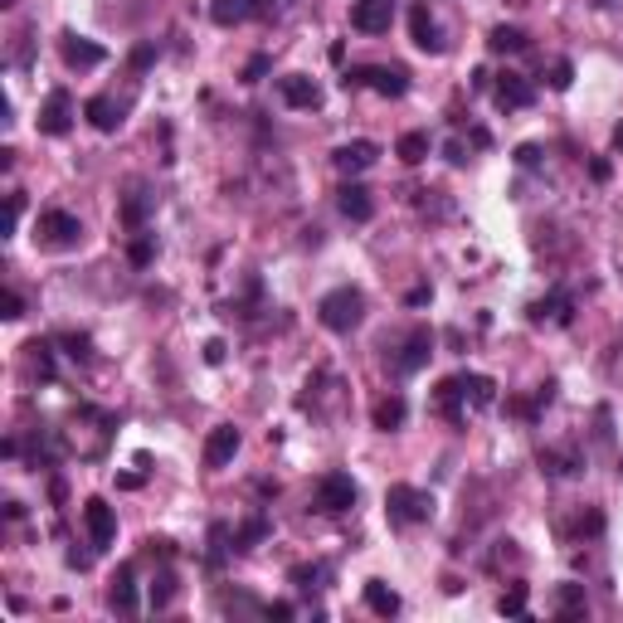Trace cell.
Instances as JSON below:
<instances>
[{"mask_svg": "<svg viewBox=\"0 0 623 623\" xmlns=\"http://www.w3.org/2000/svg\"><path fill=\"white\" fill-rule=\"evenodd\" d=\"M317 317H321L327 331L346 336V331H356L360 321H366V293H360V287H331V293L317 303Z\"/></svg>", "mask_w": 623, "mask_h": 623, "instance_id": "6da1fadb", "label": "cell"}, {"mask_svg": "<svg viewBox=\"0 0 623 623\" xmlns=\"http://www.w3.org/2000/svg\"><path fill=\"white\" fill-rule=\"evenodd\" d=\"M385 516L390 526H419L433 516V497L424 487H409V482H394L385 492Z\"/></svg>", "mask_w": 623, "mask_h": 623, "instance_id": "7a4b0ae2", "label": "cell"}, {"mask_svg": "<svg viewBox=\"0 0 623 623\" xmlns=\"http://www.w3.org/2000/svg\"><path fill=\"white\" fill-rule=\"evenodd\" d=\"M341 83L346 88H376L380 98H404L409 93V74L404 69H351Z\"/></svg>", "mask_w": 623, "mask_h": 623, "instance_id": "3957f363", "label": "cell"}, {"mask_svg": "<svg viewBox=\"0 0 623 623\" xmlns=\"http://www.w3.org/2000/svg\"><path fill=\"white\" fill-rule=\"evenodd\" d=\"M356 506V482L346 473L317 477V512H351Z\"/></svg>", "mask_w": 623, "mask_h": 623, "instance_id": "277c9868", "label": "cell"}, {"mask_svg": "<svg viewBox=\"0 0 623 623\" xmlns=\"http://www.w3.org/2000/svg\"><path fill=\"white\" fill-rule=\"evenodd\" d=\"M78 234H83V224L69 210H44L39 214V239H44L49 248H74Z\"/></svg>", "mask_w": 623, "mask_h": 623, "instance_id": "5b68a950", "label": "cell"}, {"mask_svg": "<svg viewBox=\"0 0 623 623\" xmlns=\"http://www.w3.org/2000/svg\"><path fill=\"white\" fill-rule=\"evenodd\" d=\"M69 127H74V98H69L64 88H54L44 98V108H39V132H44V137H64Z\"/></svg>", "mask_w": 623, "mask_h": 623, "instance_id": "8992f818", "label": "cell"}, {"mask_svg": "<svg viewBox=\"0 0 623 623\" xmlns=\"http://www.w3.org/2000/svg\"><path fill=\"white\" fill-rule=\"evenodd\" d=\"M390 20H394V0H356L351 5V25L360 35H385Z\"/></svg>", "mask_w": 623, "mask_h": 623, "instance_id": "52a82bcc", "label": "cell"}, {"mask_svg": "<svg viewBox=\"0 0 623 623\" xmlns=\"http://www.w3.org/2000/svg\"><path fill=\"white\" fill-rule=\"evenodd\" d=\"M400 351H404V356H394V376H414V370L433 356V331L429 327H414L409 336H404Z\"/></svg>", "mask_w": 623, "mask_h": 623, "instance_id": "ba28073f", "label": "cell"}, {"mask_svg": "<svg viewBox=\"0 0 623 623\" xmlns=\"http://www.w3.org/2000/svg\"><path fill=\"white\" fill-rule=\"evenodd\" d=\"M83 526H88L93 546H112V536H117V516H112V506L102 502V497H88V502H83Z\"/></svg>", "mask_w": 623, "mask_h": 623, "instance_id": "9c48e42d", "label": "cell"}, {"mask_svg": "<svg viewBox=\"0 0 623 623\" xmlns=\"http://www.w3.org/2000/svg\"><path fill=\"white\" fill-rule=\"evenodd\" d=\"M492 93H497V108H502V112H512V108H531V102H536L531 78H522V74H502Z\"/></svg>", "mask_w": 623, "mask_h": 623, "instance_id": "30bf717a", "label": "cell"}, {"mask_svg": "<svg viewBox=\"0 0 623 623\" xmlns=\"http://www.w3.org/2000/svg\"><path fill=\"white\" fill-rule=\"evenodd\" d=\"M376 142H346V147H336L331 151V161H336V171L341 175H360V171H370L376 166Z\"/></svg>", "mask_w": 623, "mask_h": 623, "instance_id": "8fae6325", "label": "cell"}, {"mask_svg": "<svg viewBox=\"0 0 623 623\" xmlns=\"http://www.w3.org/2000/svg\"><path fill=\"white\" fill-rule=\"evenodd\" d=\"M336 205H341V214H346V220H356V224H366L370 214H376V200H370V190L366 185H356V181H346L336 190Z\"/></svg>", "mask_w": 623, "mask_h": 623, "instance_id": "7c38bea8", "label": "cell"}, {"mask_svg": "<svg viewBox=\"0 0 623 623\" xmlns=\"http://www.w3.org/2000/svg\"><path fill=\"white\" fill-rule=\"evenodd\" d=\"M234 453H239V429H234V424H220V429L205 439V467L234 463Z\"/></svg>", "mask_w": 623, "mask_h": 623, "instance_id": "4fadbf2b", "label": "cell"}, {"mask_svg": "<svg viewBox=\"0 0 623 623\" xmlns=\"http://www.w3.org/2000/svg\"><path fill=\"white\" fill-rule=\"evenodd\" d=\"M102 59H108L102 44H93V39H83V35H64V64L69 69H98Z\"/></svg>", "mask_w": 623, "mask_h": 623, "instance_id": "5bb4252c", "label": "cell"}, {"mask_svg": "<svg viewBox=\"0 0 623 623\" xmlns=\"http://www.w3.org/2000/svg\"><path fill=\"white\" fill-rule=\"evenodd\" d=\"M278 93H283V102H287V108H317V102H321V88H317L312 78H303V74L278 78Z\"/></svg>", "mask_w": 623, "mask_h": 623, "instance_id": "9a60e30c", "label": "cell"}, {"mask_svg": "<svg viewBox=\"0 0 623 623\" xmlns=\"http://www.w3.org/2000/svg\"><path fill=\"white\" fill-rule=\"evenodd\" d=\"M409 29H414V44L424 49V54H443V39H439V25H433V15L424 5L409 10Z\"/></svg>", "mask_w": 623, "mask_h": 623, "instance_id": "2e32d148", "label": "cell"}, {"mask_svg": "<svg viewBox=\"0 0 623 623\" xmlns=\"http://www.w3.org/2000/svg\"><path fill=\"white\" fill-rule=\"evenodd\" d=\"M258 10H263L258 0H210V20H214V25H224V29H230V25H244V20H254Z\"/></svg>", "mask_w": 623, "mask_h": 623, "instance_id": "e0dca14e", "label": "cell"}, {"mask_svg": "<svg viewBox=\"0 0 623 623\" xmlns=\"http://www.w3.org/2000/svg\"><path fill=\"white\" fill-rule=\"evenodd\" d=\"M112 609L117 614H137V570L132 565H122L112 575Z\"/></svg>", "mask_w": 623, "mask_h": 623, "instance_id": "ac0fdd59", "label": "cell"}, {"mask_svg": "<svg viewBox=\"0 0 623 623\" xmlns=\"http://www.w3.org/2000/svg\"><path fill=\"white\" fill-rule=\"evenodd\" d=\"M370 419H376V429L394 433L404 419H409V404H404V394H385V400H376V409H370Z\"/></svg>", "mask_w": 623, "mask_h": 623, "instance_id": "d6986e66", "label": "cell"}, {"mask_svg": "<svg viewBox=\"0 0 623 623\" xmlns=\"http://www.w3.org/2000/svg\"><path fill=\"white\" fill-rule=\"evenodd\" d=\"M83 112H88V122L98 132H117L122 127V108L112 98H88V108H83Z\"/></svg>", "mask_w": 623, "mask_h": 623, "instance_id": "ffe728a7", "label": "cell"}, {"mask_svg": "<svg viewBox=\"0 0 623 623\" xmlns=\"http://www.w3.org/2000/svg\"><path fill=\"white\" fill-rule=\"evenodd\" d=\"M526 44H531V39H526V29H516V25H497L492 35H487V49H492V54H522Z\"/></svg>", "mask_w": 623, "mask_h": 623, "instance_id": "44dd1931", "label": "cell"}, {"mask_svg": "<svg viewBox=\"0 0 623 623\" xmlns=\"http://www.w3.org/2000/svg\"><path fill=\"white\" fill-rule=\"evenodd\" d=\"M394 156H400L404 166H419L424 156H429V132H404V137L394 142Z\"/></svg>", "mask_w": 623, "mask_h": 623, "instance_id": "7402d4cb", "label": "cell"}, {"mask_svg": "<svg viewBox=\"0 0 623 623\" xmlns=\"http://www.w3.org/2000/svg\"><path fill=\"white\" fill-rule=\"evenodd\" d=\"M366 604H370V614H380V619L400 614V595H394V589H385L380 579H370V585H366Z\"/></svg>", "mask_w": 623, "mask_h": 623, "instance_id": "603a6c76", "label": "cell"}, {"mask_svg": "<svg viewBox=\"0 0 623 623\" xmlns=\"http://www.w3.org/2000/svg\"><path fill=\"white\" fill-rule=\"evenodd\" d=\"M463 394L477 404V409H487V404L497 400V385H492L487 376H463Z\"/></svg>", "mask_w": 623, "mask_h": 623, "instance_id": "cb8c5ba5", "label": "cell"}, {"mask_svg": "<svg viewBox=\"0 0 623 623\" xmlns=\"http://www.w3.org/2000/svg\"><path fill=\"white\" fill-rule=\"evenodd\" d=\"M458 400H467V394H463V376L458 380H443V385H439V409L449 414V419H463Z\"/></svg>", "mask_w": 623, "mask_h": 623, "instance_id": "d4e9b609", "label": "cell"}, {"mask_svg": "<svg viewBox=\"0 0 623 623\" xmlns=\"http://www.w3.org/2000/svg\"><path fill=\"white\" fill-rule=\"evenodd\" d=\"M263 536H268V522H263V516H254V522H244V526L234 531V546H239V550H254Z\"/></svg>", "mask_w": 623, "mask_h": 623, "instance_id": "484cf974", "label": "cell"}, {"mask_svg": "<svg viewBox=\"0 0 623 623\" xmlns=\"http://www.w3.org/2000/svg\"><path fill=\"white\" fill-rule=\"evenodd\" d=\"M175 599V575L171 570H161V575L151 579V609H166Z\"/></svg>", "mask_w": 623, "mask_h": 623, "instance_id": "4316f807", "label": "cell"}, {"mask_svg": "<svg viewBox=\"0 0 623 623\" xmlns=\"http://www.w3.org/2000/svg\"><path fill=\"white\" fill-rule=\"evenodd\" d=\"M555 609L560 614H585V585H565L560 599H555Z\"/></svg>", "mask_w": 623, "mask_h": 623, "instance_id": "83f0119b", "label": "cell"}, {"mask_svg": "<svg viewBox=\"0 0 623 623\" xmlns=\"http://www.w3.org/2000/svg\"><path fill=\"white\" fill-rule=\"evenodd\" d=\"M29 356H35L39 380H54V346H49V341H35V346H29Z\"/></svg>", "mask_w": 623, "mask_h": 623, "instance_id": "f1b7e54d", "label": "cell"}, {"mask_svg": "<svg viewBox=\"0 0 623 623\" xmlns=\"http://www.w3.org/2000/svg\"><path fill=\"white\" fill-rule=\"evenodd\" d=\"M497 609H502V614H512V619H522V614H526V585H512V589L502 595V604H497Z\"/></svg>", "mask_w": 623, "mask_h": 623, "instance_id": "f546056e", "label": "cell"}, {"mask_svg": "<svg viewBox=\"0 0 623 623\" xmlns=\"http://www.w3.org/2000/svg\"><path fill=\"white\" fill-rule=\"evenodd\" d=\"M59 346L69 351L74 360H93V341L88 336H78V331H69V336H59Z\"/></svg>", "mask_w": 623, "mask_h": 623, "instance_id": "4dcf8cb0", "label": "cell"}, {"mask_svg": "<svg viewBox=\"0 0 623 623\" xmlns=\"http://www.w3.org/2000/svg\"><path fill=\"white\" fill-rule=\"evenodd\" d=\"M570 83H575V64H570V59H555V64H550V88L565 93Z\"/></svg>", "mask_w": 623, "mask_h": 623, "instance_id": "1f68e13d", "label": "cell"}, {"mask_svg": "<svg viewBox=\"0 0 623 623\" xmlns=\"http://www.w3.org/2000/svg\"><path fill=\"white\" fill-rule=\"evenodd\" d=\"M0 317H5V321L25 317V297H20L15 287H5V297H0Z\"/></svg>", "mask_w": 623, "mask_h": 623, "instance_id": "d6a6232c", "label": "cell"}, {"mask_svg": "<svg viewBox=\"0 0 623 623\" xmlns=\"http://www.w3.org/2000/svg\"><path fill=\"white\" fill-rule=\"evenodd\" d=\"M541 473L560 477V473H575V463H570L565 453H541Z\"/></svg>", "mask_w": 623, "mask_h": 623, "instance_id": "836d02e7", "label": "cell"}, {"mask_svg": "<svg viewBox=\"0 0 623 623\" xmlns=\"http://www.w3.org/2000/svg\"><path fill=\"white\" fill-rule=\"evenodd\" d=\"M151 254H156V248H151V239H147V234H142V239H132L127 258H132V263H137V268H147V263H151Z\"/></svg>", "mask_w": 623, "mask_h": 623, "instance_id": "e575fe53", "label": "cell"}, {"mask_svg": "<svg viewBox=\"0 0 623 623\" xmlns=\"http://www.w3.org/2000/svg\"><path fill=\"white\" fill-rule=\"evenodd\" d=\"M268 69H273V59H268V54H254V59L244 64V83H258V78L268 74Z\"/></svg>", "mask_w": 623, "mask_h": 623, "instance_id": "d590c367", "label": "cell"}, {"mask_svg": "<svg viewBox=\"0 0 623 623\" xmlns=\"http://www.w3.org/2000/svg\"><path fill=\"white\" fill-rule=\"evenodd\" d=\"M122 220H127V224H142V220H147V200H142V195H132V200L122 205Z\"/></svg>", "mask_w": 623, "mask_h": 623, "instance_id": "8d00e7d4", "label": "cell"}, {"mask_svg": "<svg viewBox=\"0 0 623 623\" xmlns=\"http://www.w3.org/2000/svg\"><path fill=\"white\" fill-rule=\"evenodd\" d=\"M317 575H321V565H293V585H303V589L317 585Z\"/></svg>", "mask_w": 623, "mask_h": 623, "instance_id": "74e56055", "label": "cell"}, {"mask_svg": "<svg viewBox=\"0 0 623 623\" xmlns=\"http://www.w3.org/2000/svg\"><path fill=\"white\" fill-rule=\"evenodd\" d=\"M156 64V44H137L132 49V69H151Z\"/></svg>", "mask_w": 623, "mask_h": 623, "instance_id": "f35d334b", "label": "cell"}, {"mask_svg": "<svg viewBox=\"0 0 623 623\" xmlns=\"http://www.w3.org/2000/svg\"><path fill=\"white\" fill-rule=\"evenodd\" d=\"M516 161H522V166H541V147H531V142L516 147Z\"/></svg>", "mask_w": 623, "mask_h": 623, "instance_id": "ab89813d", "label": "cell"}, {"mask_svg": "<svg viewBox=\"0 0 623 623\" xmlns=\"http://www.w3.org/2000/svg\"><path fill=\"white\" fill-rule=\"evenodd\" d=\"M589 175H595V181H609V175H614V166H609L604 156H595V161H589Z\"/></svg>", "mask_w": 623, "mask_h": 623, "instance_id": "60d3db41", "label": "cell"}, {"mask_svg": "<svg viewBox=\"0 0 623 623\" xmlns=\"http://www.w3.org/2000/svg\"><path fill=\"white\" fill-rule=\"evenodd\" d=\"M205 360H210V366H220V360H224V341H205Z\"/></svg>", "mask_w": 623, "mask_h": 623, "instance_id": "b9f144b4", "label": "cell"}, {"mask_svg": "<svg viewBox=\"0 0 623 623\" xmlns=\"http://www.w3.org/2000/svg\"><path fill=\"white\" fill-rule=\"evenodd\" d=\"M263 614H268V619H293V614H297V609H293V604H283V599H278V604H268V609H263Z\"/></svg>", "mask_w": 623, "mask_h": 623, "instance_id": "7bdbcfd3", "label": "cell"}, {"mask_svg": "<svg viewBox=\"0 0 623 623\" xmlns=\"http://www.w3.org/2000/svg\"><path fill=\"white\" fill-rule=\"evenodd\" d=\"M512 409L522 414V419H536V404H526V400H512Z\"/></svg>", "mask_w": 623, "mask_h": 623, "instance_id": "ee69618b", "label": "cell"}, {"mask_svg": "<svg viewBox=\"0 0 623 623\" xmlns=\"http://www.w3.org/2000/svg\"><path fill=\"white\" fill-rule=\"evenodd\" d=\"M614 147L623 151V122H619V132H614Z\"/></svg>", "mask_w": 623, "mask_h": 623, "instance_id": "f6af8a7d", "label": "cell"}, {"mask_svg": "<svg viewBox=\"0 0 623 623\" xmlns=\"http://www.w3.org/2000/svg\"><path fill=\"white\" fill-rule=\"evenodd\" d=\"M0 5H15V0H0Z\"/></svg>", "mask_w": 623, "mask_h": 623, "instance_id": "bcb514c9", "label": "cell"}]
</instances>
